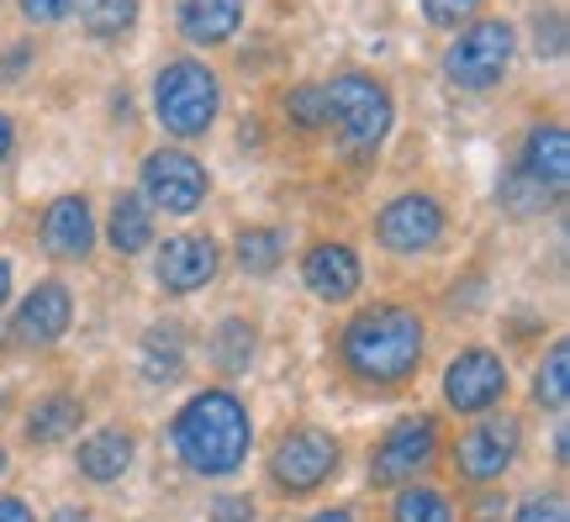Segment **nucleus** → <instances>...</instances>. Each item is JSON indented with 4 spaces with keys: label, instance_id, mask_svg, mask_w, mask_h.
<instances>
[{
    "label": "nucleus",
    "instance_id": "f257e3e1",
    "mask_svg": "<svg viewBox=\"0 0 570 522\" xmlns=\"http://www.w3.org/2000/svg\"><path fill=\"white\" fill-rule=\"evenodd\" d=\"M169 439H175V454H180L185 470L217 481V475H233L244 464L254 427H248V412L233 391H196L180 406Z\"/></svg>",
    "mask_w": 570,
    "mask_h": 522
},
{
    "label": "nucleus",
    "instance_id": "f03ea898",
    "mask_svg": "<svg viewBox=\"0 0 570 522\" xmlns=\"http://www.w3.org/2000/svg\"><path fill=\"white\" fill-rule=\"evenodd\" d=\"M423 360V322L407 306H370L344 327L348 375L370 385H402Z\"/></svg>",
    "mask_w": 570,
    "mask_h": 522
},
{
    "label": "nucleus",
    "instance_id": "7ed1b4c3",
    "mask_svg": "<svg viewBox=\"0 0 570 522\" xmlns=\"http://www.w3.org/2000/svg\"><path fill=\"white\" fill-rule=\"evenodd\" d=\"M217 106H223V90H217V75L206 63L175 59L159 69V80H154V117H159L164 132L202 138L206 127L217 121Z\"/></svg>",
    "mask_w": 570,
    "mask_h": 522
},
{
    "label": "nucleus",
    "instance_id": "20e7f679",
    "mask_svg": "<svg viewBox=\"0 0 570 522\" xmlns=\"http://www.w3.org/2000/svg\"><path fill=\"white\" fill-rule=\"evenodd\" d=\"M327 96V121H338L348 159H370L391 132V90L370 75H338L323 85Z\"/></svg>",
    "mask_w": 570,
    "mask_h": 522
},
{
    "label": "nucleus",
    "instance_id": "39448f33",
    "mask_svg": "<svg viewBox=\"0 0 570 522\" xmlns=\"http://www.w3.org/2000/svg\"><path fill=\"white\" fill-rule=\"evenodd\" d=\"M512 53H518L512 21H502V17L470 21L465 32L454 38V48L444 53V75H449V85H460V90H491V85L508 75Z\"/></svg>",
    "mask_w": 570,
    "mask_h": 522
},
{
    "label": "nucleus",
    "instance_id": "423d86ee",
    "mask_svg": "<svg viewBox=\"0 0 570 522\" xmlns=\"http://www.w3.org/2000/svg\"><path fill=\"white\" fill-rule=\"evenodd\" d=\"M333 470H338V443L323 427H291L275 443V454H269V475H275V485H281L285 496L317 491Z\"/></svg>",
    "mask_w": 570,
    "mask_h": 522
},
{
    "label": "nucleus",
    "instance_id": "0eeeda50",
    "mask_svg": "<svg viewBox=\"0 0 570 522\" xmlns=\"http://www.w3.org/2000/svg\"><path fill=\"white\" fill-rule=\"evenodd\" d=\"M142 196L175 217H190L206 201V169L180 148H159L142 159Z\"/></svg>",
    "mask_w": 570,
    "mask_h": 522
},
{
    "label": "nucleus",
    "instance_id": "6e6552de",
    "mask_svg": "<svg viewBox=\"0 0 570 522\" xmlns=\"http://www.w3.org/2000/svg\"><path fill=\"white\" fill-rule=\"evenodd\" d=\"M518 443H523L518 417H487L481 427H470L465 439H460V449H454V470L475 485L502 481L508 464L518 460Z\"/></svg>",
    "mask_w": 570,
    "mask_h": 522
},
{
    "label": "nucleus",
    "instance_id": "1a4fd4ad",
    "mask_svg": "<svg viewBox=\"0 0 570 522\" xmlns=\"http://www.w3.org/2000/svg\"><path fill=\"white\" fill-rule=\"evenodd\" d=\"M375 238L386 243L391 254H428L433 243L444 238V211L433 196L423 190H407L375 217Z\"/></svg>",
    "mask_w": 570,
    "mask_h": 522
},
{
    "label": "nucleus",
    "instance_id": "9d476101",
    "mask_svg": "<svg viewBox=\"0 0 570 522\" xmlns=\"http://www.w3.org/2000/svg\"><path fill=\"white\" fill-rule=\"evenodd\" d=\"M508 391V364L491 348H465L460 360L444 370V402L454 412H491Z\"/></svg>",
    "mask_w": 570,
    "mask_h": 522
},
{
    "label": "nucleus",
    "instance_id": "9b49d317",
    "mask_svg": "<svg viewBox=\"0 0 570 522\" xmlns=\"http://www.w3.org/2000/svg\"><path fill=\"white\" fill-rule=\"evenodd\" d=\"M433 449H439V427H433V417H402L386 439H381L375 460H370V475H375L381 485H402L433 460Z\"/></svg>",
    "mask_w": 570,
    "mask_h": 522
},
{
    "label": "nucleus",
    "instance_id": "f8f14e48",
    "mask_svg": "<svg viewBox=\"0 0 570 522\" xmlns=\"http://www.w3.org/2000/svg\"><path fill=\"white\" fill-rule=\"evenodd\" d=\"M154 275H159V285L164 290H175V296L202 290V285L217 275V243L202 238V233H180V238H169L159 248V259H154Z\"/></svg>",
    "mask_w": 570,
    "mask_h": 522
},
{
    "label": "nucleus",
    "instance_id": "ddd939ff",
    "mask_svg": "<svg viewBox=\"0 0 570 522\" xmlns=\"http://www.w3.org/2000/svg\"><path fill=\"white\" fill-rule=\"evenodd\" d=\"M69 322H75V302H69V290L48 280L17 306L11 338H17L21 348H48V343H59L63 333H69Z\"/></svg>",
    "mask_w": 570,
    "mask_h": 522
},
{
    "label": "nucleus",
    "instance_id": "4468645a",
    "mask_svg": "<svg viewBox=\"0 0 570 522\" xmlns=\"http://www.w3.org/2000/svg\"><path fill=\"white\" fill-rule=\"evenodd\" d=\"M96 243V217L85 196H59V201L42 211V248L53 259H85Z\"/></svg>",
    "mask_w": 570,
    "mask_h": 522
},
{
    "label": "nucleus",
    "instance_id": "2eb2a0df",
    "mask_svg": "<svg viewBox=\"0 0 570 522\" xmlns=\"http://www.w3.org/2000/svg\"><path fill=\"white\" fill-rule=\"evenodd\" d=\"M529 180H539L544 190H550L554 201L566 196L570 185V138L560 121H544V127H533L529 142H523V164H518Z\"/></svg>",
    "mask_w": 570,
    "mask_h": 522
},
{
    "label": "nucleus",
    "instance_id": "dca6fc26",
    "mask_svg": "<svg viewBox=\"0 0 570 522\" xmlns=\"http://www.w3.org/2000/svg\"><path fill=\"white\" fill-rule=\"evenodd\" d=\"M302 280L323 302H348L360 290V259H354L348 243H317L302 264Z\"/></svg>",
    "mask_w": 570,
    "mask_h": 522
},
{
    "label": "nucleus",
    "instance_id": "f3484780",
    "mask_svg": "<svg viewBox=\"0 0 570 522\" xmlns=\"http://www.w3.org/2000/svg\"><path fill=\"white\" fill-rule=\"evenodd\" d=\"M127 464H132V433L122 427H101L80 443V475L85 481H122Z\"/></svg>",
    "mask_w": 570,
    "mask_h": 522
},
{
    "label": "nucleus",
    "instance_id": "a211bd4d",
    "mask_svg": "<svg viewBox=\"0 0 570 522\" xmlns=\"http://www.w3.org/2000/svg\"><path fill=\"white\" fill-rule=\"evenodd\" d=\"M244 21V0H180V27L190 42H227Z\"/></svg>",
    "mask_w": 570,
    "mask_h": 522
},
{
    "label": "nucleus",
    "instance_id": "6ab92c4d",
    "mask_svg": "<svg viewBox=\"0 0 570 522\" xmlns=\"http://www.w3.org/2000/svg\"><path fill=\"white\" fill-rule=\"evenodd\" d=\"M138 360H142V381H154V385L180 381V370H185V333H180V322H159V327H148V333H142Z\"/></svg>",
    "mask_w": 570,
    "mask_h": 522
},
{
    "label": "nucleus",
    "instance_id": "aec40b11",
    "mask_svg": "<svg viewBox=\"0 0 570 522\" xmlns=\"http://www.w3.org/2000/svg\"><path fill=\"white\" fill-rule=\"evenodd\" d=\"M106 238H111L117 254H142L148 238H154V211H148V201H142V196H117Z\"/></svg>",
    "mask_w": 570,
    "mask_h": 522
},
{
    "label": "nucleus",
    "instance_id": "412c9836",
    "mask_svg": "<svg viewBox=\"0 0 570 522\" xmlns=\"http://www.w3.org/2000/svg\"><path fill=\"white\" fill-rule=\"evenodd\" d=\"M80 427V402L75 396H48L27 412V439L32 443H59Z\"/></svg>",
    "mask_w": 570,
    "mask_h": 522
},
{
    "label": "nucleus",
    "instance_id": "4be33fe9",
    "mask_svg": "<svg viewBox=\"0 0 570 522\" xmlns=\"http://www.w3.org/2000/svg\"><path fill=\"white\" fill-rule=\"evenodd\" d=\"M212 360H217V370H227V375H244L248 360H254V327H248L244 317H227L223 327H217V338H212Z\"/></svg>",
    "mask_w": 570,
    "mask_h": 522
},
{
    "label": "nucleus",
    "instance_id": "5701e85b",
    "mask_svg": "<svg viewBox=\"0 0 570 522\" xmlns=\"http://www.w3.org/2000/svg\"><path fill=\"white\" fill-rule=\"evenodd\" d=\"M281 259H285V238L275 227H244L238 233V264L248 275H269V269H281Z\"/></svg>",
    "mask_w": 570,
    "mask_h": 522
},
{
    "label": "nucleus",
    "instance_id": "b1692460",
    "mask_svg": "<svg viewBox=\"0 0 570 522\" xmlns=\"http://www.w3.org/2000/svg\"><path fill=\"white\" fill-rule=\"evenodd\" d=\"M80 17L90 27V38H122L138 21V0H85Z\"/></svg>",
    "mask_w": 570,
    "mask_h": 522
},
{
    "label": "nucleus",
    "instance_id": "393cba45",
    "mask_svg": "<svg viewBox=\"0 0 570 522\" xmlns=\"http://www.w3.org/2000/svg\"><path fill=\"white\" fill-rule=\"evenodd\" d=\"M391 518L396 522H454V512H449V502L433 485H407L396 496V506H391Z\"/></svg>",
    "mask_w": 570,
    "mask_h": 522
},
{
    "label": "nucleus",
    "instance_id": "a878e982",
    "mask_svg": "<svg viewBox=\"0 0 570 522\" xmlns=\"http://www.w3.org/2000/svg\"><path fill=\"white\" fill-rule=\"evenodd\" d=\"M533 391H539V402L550 406V412H560L570 396V348L566 343H554L550 360L539 364V381H533Z\"/></svg>",
    "mask_w": 570,
    "mask_h": 522
},
{
    "label": "nucleus",
    "instance_id": "bb28decb",
    "mask_svg": "<svg viewBox=\"0 0 570 522\" xmlns=\"http://www.w3.org/2000/svg\"><path fill=\"white\" fill-rule=\"evenodd\" d=\"M550 201H554L550 190H544L539 180H529L523 169H512L508 180H502V206H508L512 217H533V211H544Z\"/></svg>",
    "mask_w": 570,
    "mask_h": 522
},
{
    "label": "nucleus",
    "instance_id": "cd10ccee",
    "mask_svg": "<svg viewBox=\"0 0 570 522\" xmlns=\"http://www.w3.org/2000/svg\"><path fill=\"white\" fill-rule=\"evenodd\" d=\"M285 117L296 121V127H306V132L327 127V96H323V85H296V90L285 96Z\"/></svg>",
    "mask_w": 570,
    "mask_h": 522
},
{
    "label": "nucleus",
    "instance_id": "c85d7f7f",
    "mask_svg": "<svg viewBox=\"0 0 570 522\" xmlns=\"http://www.w3.org/2000/svg\"><path fill=\"white\" fill-rule=\"evenodd\" d=\"M481 11V0H423V17L433 27H465Z\"/></svg>",
    "mask_w": 570,
    "mask_h": 522
},
{
    "label": "nucleus",
    "instance_id": "c756f323",
    "mask_svg": "<svg viewBox=\"0 0 570 522\" xmlns=\"http://www.w3.org/2000/svg\"><path fill=\"white\" fill-rule=\"evenodd\" d=\"M518 522H566V496H533L523 502Z\"/></svg>",
    "mask_w": 570,
    "mask_h": 522
},
{
    "label": "nucleus",
    "instance_id": "7c9ffc66",
    "mask_svg": "<svg viewBox=\"0 0 570 522\" xmlns=\"http://www.w3.org/2000/svg\"><path fill=\"white\" fill-rule=\"evenodd\" d=\"M75 11V0H21V17L38 21V27H48V21H63Z\"/></svg>",
    "mask_w": 570,
    "mask_h": 522
},
{
    "label": "nucleus",
    "instance_id": "2f4dec72",
    "mask_svg": "<svg viewBox=\"0 0 570 522\" xmlns=\"http://www.w3.org/2000/svg\"><path fill=\"white\" fill-rule=\"evenodd\" d=\"M560 27H566V21L554 17H539V53H560V48H566V32H560Z\"/></svg>",
    "mask_w": 570,
    "mask_h": 522
},
{
    "label": "nucleus",
    "instance_id": "473e14b6",
    "mask_svg": "<svg viewBox=\"0 0 570 522\" xmlns=\"http://www.w3.org/2000/svg\"><path fill=\"white\" fill-rule=\"evenodd\" d=\"M248 518H254V506L238 502V496H217L212 502V522H248Z\"/></svg>",
    "mask_w": 570,
    "mask_h": 522
},
{
    "label": "nucleus",
    "instance_id": "72a5a7b5",
    "mask_svg": "<svg viewBox=\"0 0 570 522\" xmlns=\"http://www.w3.org/2000/svg\"><path fill=\"white\" fill-rule=\"evenodd\" d=\"M32 59V48H11L6 59H0V80H21V63Z\"/></svg>",
    "mask_w": 570,
    "mask_h": 522
},
{
    "label": "nucleus",
    "instance_id": "f704fd0d",
    "mask_svg": "<svg viewBox=\"0 0 570 522\" xmlns=\"http://www.w3.org/2000/svg\"><path fill=\"white\" fill-rule=\"evenodd\" d=\"M0 522H32V506L17 496H0Z\"/></svg>",
    "mask_w": 570,
    "mask_h": 522
},
{
    "label": "nucleus",
    "instance_id": "c9c22d12",
    "mask_svg": "<svg viewBox=\"0 0 570 522\" xmlns=\"http://www.w3.org/2000/svg\"><path fill=\"white\" fill-rule=\"evenodd\" d=\"M11 142H17V132H11V121H6V111H0V164H6V154H11Z\"/></svg>",
    "mask_w": 570,
    "mask_h": 522
},
{
    "label": "nucleus",
    "instance_id": "e433bc0d",
    "mask_svg": "<svg viewBox=\"0 0 570 522\" xmlns=\"http://www.w3.org/2000/svg\"><path fill=\"white\" fill-rule=\"evenodd\" d=\"M497 512H502V502H497V496H487V502L475 506V522H497Z\"/></svg>",
    "mask_w": 570,
    "mask_h": 522
},
{
    "label": "nucleus",
    "instance_id": "4c0bfd02",
    "mask_svg": "<svg viewBox=\"0 0 570 522\" xmlns=\"http://www.w3.org/2000/svg\"><path fill=\"white\" fill-rule=\"evenodd\" d=\"M48 522H90V518H85L80 506H63V512H53V518H48Z\"/></svg>",
    "mask_w": 570,
    "mask_h": 522
},
{
    "label": "nucleus",
    "instance_id": "58836bf2",
    "mask_svg": "<svg viewBox=\"0 0 570 522\" xmlns=\"http://www.w3.org/2000/svg\"><path fill=\"white\" fill-rule=\"evenodd\" d=\"M312 522H354V518H348L344 506H327V512H317V518H312Z\"/></svg>",
    "mask_w": 570,
    "mask_h": 522
},
{
    "label": "nucleus",
    "instance_id": "ea45409f",
    "mask_svg": "<svg viewBox=\"0 0 570 522\" xmlns=\"http://www.w3.org/2000/svg\"><path fill=\"white\" fill-rule=\"evenodd\" d=\"M6 296H11V264L0 259V306H6Z\"/></svg>",
    "mask_w": 570,
    "mask_h": 522
},
{
    "label": "nucleus",
    "instance_id": "a19ab883",
    "mask_svg": "<svg viewBox=\"0 0 570 522\" xmlns=\"http://www.w3.org/2000/svg\"><path fill=\"white\" fill-rule=\"evenodd\" d=\"M0 475H6V454H0Z\"/></svg>",
    "mask_w": 570,
    "mask_h": 522
}]
</instances>
